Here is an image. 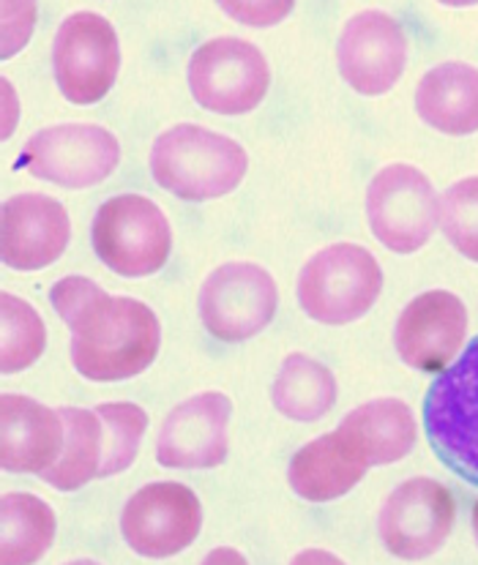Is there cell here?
<instances>
[{"mask_svg":"<svg viewBox=\"0 0 478 565\" xmlns=\"http://www.w3.org/2000/svg\"><path fill=\"white\" fill-rule=\"evenodd\" d=\"M50 303L72 331V363L85 380L120 383L157 361L161 328L157 311L148 303L109 296L85 276H63L55 281Z\"/></svg>","mask_w":478,"mask_h":565,"instance_id":"1","label":"cell"},{"mask_svg":"<svg viewBox=\"0 0 478 565\" xmlns=\"http://www.w3.org/2000/svg\"><path fill=\"white\" fill-rule=\"evenodd\" d=\"M148 164L153 181L172 198L211 203L244 183L249 156L233 137L198 124H178L153 140Z\"/></svg>","mask_w":478,"mask_h":565,"instance_id":"2","label":"cell"},{"mask_svg":"<svg viewBox=\"0 0 478 565\" xmlns=\"http://www.w3.org/2000/svg\"><path fill=\"white\" fill-rule=\"evenodd\" d=\"M383 290V270L370 249L331 244L304 263L296 296L304 315L322 326H348L370 315Z\"/></svg>","mask_w":478,"mask_h":565,"instance_id":"3","label":"cell"},{"mask_svg":"<svg viewBox=\"0 0 478 565\" xmlns=\"http://www.w3.org/2000/svg\"><path fill=\"white\" fill-rule=\"evenodd\" d=\"M424 431L437 459L478 487V337L426 391Z\"/></svg>","mask_w":478,"mask_h":565,"instance_id":"4","label":"cell"},{"mask_svg":"<svg viewBox=\"0 0 478 565\" xmlns=\"http://www.w3.org/2000/svg\"><path fill=\"white\" fill-rule=\"evenodd\" d=\"M91 244L113 274L146 279L159 274L170 259L172 230L153 200L142 194H118L96 211Z\"/></svg>","mask_w":478,"mask_h":565,"instance_id":"5","label":"cell"},{"mask_svg":"<svg viewBox=\"0 0 478 565\" xmlns=\"http://www.w3.org/2000/svg\"><path fill=\"white\" fill-rule=\"evenodd\" d=\"M367 222L380 246L394 255H416L440 222V198L413 164H389L367 189Z\"/></svg>","mask_w":478,"mask_h":565,"instance_id":"6","label":"cell"},{"mask_svg":"<svg viewBox=\"0 0 478 565\" xmlns=\"http://www.w3.org/2000/svg\"><path fill=\"white\" fill-rule=\"evenodd\" d=\"M187 79L200 107L233 118L261 107L270 88V68L252 42L219 36L194 50Z\"/></svg>","mask_w":478,"mask_h":565,"instance_id":"7","label":"cell"},{"mask_svg":"<svg viewBox=\"0 0 478 565\" xmlns=\"http://www.w3.org/2000/svg\"><path fill=\"white\" fill-rule=\"evenodd\" d=\"M279 290L255 263H224L200 287V320L216 342L238 344L274 322Z\"/></svg>","mask_w":478,"mask_h":565,"instance_id":"8","label":"cell"},{"mask_svg":"<svg viewBox=\"0 0 478 565\" xmlns=\"http://www.w3.org/2000/svg\"><path fill=\"white\" fill-rule=\"evenodd\" d=\"M120 161V142L96 124H61L36 131L25 142L20 167L33 178L63 189L99 186Z\"/></svg>","mask_w":478,"mask_h":565,"instance_id":"9","label":"cell"},{"mask_svg":"<svg viewBox=\"0 0 478 565\" xmlns=\"http://www.w3.org/2000/svg\"><path fill=\"white\" fill-rule=\"evenodd\" d=\"M53 68L66 102L96 104L105 99L120 68L113 22L96 11H74L61 20L53 44Z\"/></svg>","mask_w":478,"mask_h":565,"instance_id":"10","label":"cell"},{"mask_svg":"<svg viewBox=\"0 0 478 565\" xmlns=\"http://www.w3.org/2000/svg\"><path fill=\"white\" fill-rule=\"evenodd\" d=\"M203 530V505L189 487L157 481L137 489L120 511V535L131 552L151 561L181 555Z\"/></svg>","mask_w":478,"mask_h":565,"instance_id":"11","label":"cell"},{"mask_svg":"<svg viewBox=\"0 0 478 565\" xmlns=\"http://www.w3.org/2000/svg\"><path fill=\"white\" fill-rule=\"evenodd\" d=\"M457 519L454 494L435 478L400 483L380 509V539L400 561H426L443 550Z\"/></svg>","mask_w":478,"mask_h":565,"instance_id":"12","label":"cell"},{"mask_svg":"<svg viewBox=\"0 0 478 565\" xmlns=\"http://www.w3.org/2000/svg\"><path fill=\"white\" fill-rule=\"evenodd\" d=\"M339 74L359 96H385L407 66V33L385 11H359L342 25L337 42Z\"/></svg>","mask_w":478,"mask_h":565,"instance_id":"13","label":"cell"},{"mask_svg":"<svg viewBox=\"0 0 478 565\" xmlns=\"http://www.w3.org/2000/svg\"><path fill=\"white\" fill-rule=\"evenodd\" d=\"M233 402L222 391H203L167 413L157 440V459L170 470H211L227 459Z\"/></svg>","mask_w":478,"mask_h":565,"instance_id":"14","label":"cell"},{"mask_svg":"<svg viewBox=\"0 0 478 565\" xmlns=\"http://www.w3.org/2000/svg\"><path fill=\"white\" fill-rule=\"evenodd\" d=\"M468 333V309L454 292L429 290L402 309L394 328L400 359L416 372L440 374L459 353Z\"/></svg>","mask_w":478,"mask_h":565,"instance_id":"15","label":"cell"},{"mask_svg":"<svg viewBox=\"0 0 478 565\" xmlns=\"http://www.w3.org/2000/svg\"><path fill=\"white\" fill-rule=\"evenodd\" d=\"M72 222L57 200L25 192L9 198L0 211V257L11 270H42L66 252Z\"/></svg>","mask_w":478,"mask_h":565,"instance_id":"16","label":"cell"},{"mask_svg":"<svg viewBox=\"0 0 478 565\" xmlns=\"http://www.w3.org/2000/svg\"><path fill=\"white\" fill-rule=\"evenodd\" d=\"M66 440L61 411L22 394L0 396V467L42 476L57 462Z\"/></svg>","mask_w":478,"mask_h":565,"instance_id":"17","label":"cell"},{"mask_svg":"<svg viewBox=\"0 0 478 565\" xmlns=\"http://www.w3.org/2000/svg\"><path fill=\"white\" fill-rule=\"evenodd\" d=\"M367 470L370 462L361 448L342 426H337L293 454L287 481L293 492L307 503H331L353 492Z\"/></svg>","mask_w":478,"mask_h":565,"instance_id":"18","label":"cell"},{"mask_svg":"<svg viewBox=\"0 0 478 565\" xmlns=\"http://www.w3.org/2000/svg\"><path fill=\"white\" fill-rule=\"evenodd\" d=\"M418 118L448 137L478 131V68L448 61L429 68L416 88Z\"/></svg>","mask_w":478,"mask_h":565,"instance_id":"19","label":"cell"},{"mask_svg":"<svg viewBox=\"0 0 478 565\" xmlns=\"http://www.w3.org/2000/svg\"><path fill=\"white\" fill-rule=\"evenodd\" d=\"M344 431L355 440L370 467L394 465L416 446V418L402 399H372L342 418Z\"/></svg>","mask_w":478,"mask_h":565,"instance_id":"20","label":"cell"},{"mask_svg":"<svg viewBox=\"0 0 478 565\" xmlns=\"http://www.w3.org/2000/svg\"><path fill=\"white\" fill-rule=\"evenodd\" d=\"M270 402L285 418L315 424L337 405V377L312 355L290 353L270 385Z\"/></svg>","mask_w":478,"mask_h":565,"instance_id":"21","label":"cell"},{"mask_svg":"<svg viewBox=\"0 0 478 565\" xmlns=\"http://www.w3.org/2000/svg\"><path fill=\"white\" fill-rule=\"evenodd\" d=\"M55 533V511L42 498L28 492L3 494L0 500V563H39L53 546Z\"/></svg>","mask_w":478,"mask_h":565,"instance_id":"22","label":"cell"},{"mask_svg":"<svg viewBox=\"0 0 478 565\" xmlns=\"http://www.w3.org/2000/svg\"><path fill=\"white\" fill-rule=\"evenodd\" d=\"M66 424V440L57 462L44 470L42 481L57 492H77L85 483L99 478L102 454H105V424L96 411L85 407H61Z\"/></svg>","mask_w":478,"mask_h":565,"instance_id":"23","label":"cell"},{"mask_svg":"<svg viewBox=\"0 0 478 565\" xmlns=\"http://www.w3.org/2000/svg\"><path fill=\"white\" fill-rule=\"evenodd\" d=\"M0 372L17 374L31 369L47 348V326L42 315L11 292L0 296Z\"/></svg>","mask_w":478,"mask_h":565,"instance_id":"24","label":"cell"},{"mask_svg":"<svg viewBox=\"0 0 478 565\" xmlns=\"http://www.w3.org/2000/svg\"><path fill=\"white\" fill-rule=\"evenodd\" d=\"M105 424V454H102L99 478H113L129 470L140 454L148 429V415L135 402H105L96 407Z\"/></svg>","mask_w":478,"mask_h":565,"instance_id":"25","label":"cell"},{"mask_svg":"<svg viewBox=\"0 0 478 565\" xmlns=\"http://www.w3.org/2000/svg\"><path fill=\"white\" fill-rule=\"evenodd\" d=\"M437 224L459 255L478 263V175L463 178L443 192Z\"/></svg>","mask_w":478,"mask_h":565,"instance_id":"26","label":"cell"},{"mask_svg":"<svg viewBox=\"0 0 478 565\" xmlns=\"http://www.w3.org/2000/svg\"><path fill=\"white\" fill-rule=\"evenodd\" d=\"M0 14H3V31H0L3 47H0V55H3V61H9L11 55L25 50V44L31 42L33 28H36V0H3Z\"/></svg>","mask_w":478,"mask_h":565,"instance_id":"27","label":"cell"},{"mask_svg":"<svg viewBox=\"0 0 478 565\" xmlns=\"http://www.w3.org/2000/svg\"><path fill=\"white\" fill-rule=\"evenodd\" d=\"M230 20L246 28H274L290 17L296 0H216Z\"/></svg>","mask_w":478,"mask_h":565,"instance_id":"28","label":"cell"},{"mask_svg":"<svg viewBox=\"0 0 478 565\" xmlns=\"http://www.w3.org/2000/svg\"><path fill=\"white\" fill-rule=\"evenodd\" d=\"M209 561H233V563H244V557L238 555V552H213V555H209Z\"/></svg>","mask_w":478,"mask_h":565,"instance_id":"29","label":"cell"},{"mask_svg":"<svg viewBox=\"0 0 478 565\" xmlns=\"http://www.w3.org/2000/svg\"><path fill=\"white\" fill-rule=\"evenodd\" d=\"M437 3L448 9H470V6H478V0H437Z\"/></svg>","mask_w":478,"mask_h":565,"instance_id":"30","label":"cell"},{"mask_svg":"<svg viewBox=\"0 0 478 565\" xmlns=\"http://www.w3.org/2000/svg\"><path fill=\"white\" fill-rule=\"evenodd\" d=\"M298 563H309V561H337V557L331 555H315V552H304V555L296 557Z\"/></svg>","mask_w":478,"mask_h":565,"instance_id":"31","label":"cell"},{"mask_svg":"<svg viewBox=\"0 0 478 565\" xmlns=\"http://www.w3.org/2000/svg\"><path fill=\"white\" fill-rule=\"evenodd\" d=\"M474 535H476V544H478V500L474 505Z\"/></svg>","mask_w":478,"mask_h":565,"instance_id":"32","label":"cell"}]
</instances>
